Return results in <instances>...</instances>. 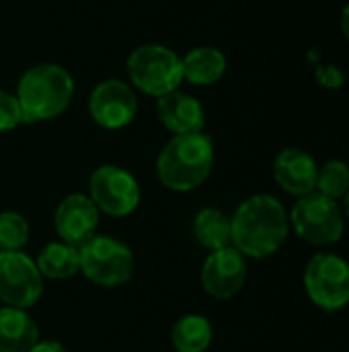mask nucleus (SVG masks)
I'll return each mask as SVG.
<instances>
[{"mask_svg":"<svg viewBox=\"0 0 349 352\" xmlns=\"http://www.w3.org/2000/svg\"><path fill=\"white\" fill-rule=\"evenodd\" d=\"M171 342L177 352H206L212 344V324L197 314L183 316L171 330Z\"/></svg>","mask_w":349,"mask_h":352,"instance_id":"nucleus-19","label":"nucleus"},{"mask_svg":"<svg viewBox=\"0 0 349 352\" xmlns=\"http://www.w3.org/2000/svg\"><path fill=\"white\" fill-rule=\"evenodd\" d=\"M183 78L197 87L216 85L226 72V56L218 47H193L181 58Z\"/></svg>","mask_w":349,"mask_h":352,"instance_id":"nucleus-16","label":"nucleus"},{"mask_svg":"<svg viewBox=\"0 0 349 352\" xmlns=\"http://www.w3.org/2000/svg\"><path fill=\"white\" fill-rule=\"evenodd\" d=\"M74 97V78L60 64H35L21 76L16 99L23 124L45 122L62 116Z\"/></svg>","mask_w":349,"mask_h":352,"instance_id":"nucleus-3","label":"nucleus"},{"mask_svg":"<svg viewBox=\"0 0 349 352\" xmlns=\"http://www.w3.org/2000/svg\"><path fill=\"white\" fill-rule=\"evenodd\" d=\"M29 241V223L19 212H0V252H21Z\"/></svg>","mask_w":349,"mask_h":352,"instance_id":"nucleus-21","label":"nucleus"},{"mask_svg":"<svg viewBox=\"0 0 349 352\" xmlns=\"http://www.w3.org/2000/svg\"><path fill=\"white\" fill-rule=\"evenodd\" d=\"M315 76H317V82L325 89H339L346 82L344 72L333 64H319L315 70Z\"/></svg>","mask_w":349,"mask_h":352,"instance_id":"nucleus-23","label":"nucleus"},{"mask_svg":"<svg viewBox=\"0 0 349 352\" xmlns=\"http://www.w3.org/2000/svg\"><path fill=\"white\" fill-rule=\"evenodd\" d=\"M304 289L317 307L344 309L349 303V264L335 254H315L304 268Z\"/></svg>","mask_w":349,"mask_h":352,"instance_id":"nucleus-7","label":"nucleus"},{"mask_svg":"<svg viewBox=\"0 0 349 352\" xmlns=\"http://www.w3.org/2000/svg\"><path fill=\"white\" fill-rule=\"evenodd\" d=\"M29 352H66V349L56 340H43V342H37Z\"/></svg>","mask_w":349,"mask_h":352,"instance_id":"nucleus-24","label":"nucleus"},{"mask_svg":"<svg viewBox=\"0 0 349 352\" xmlns=\"http://www.w3.org/2000/svg\"><path fill=\"white\" fill-rule=\"evenodd\" d=\"M193 237L210 252L232 245L230 219L218 208H204L193 219Z\"/></svg>","mask_w":349,"mask_h":352,"instance_id":"nucleus-17","label":"nucleus"},{"mask_svg":"<svg viewBox=\"0 0 349 352\" xmlns=\"http://www.w3.org/2000/svg\"><path fill=\"white\" fill-rule=\"evenodd\" d=\"M317 192L327 198H344L349 190V165L344 161H327L317 173Z\"/></svg>","mask_w":349,"mask_h":352,"instance_id":"nucleus-20","label":"nucleus"},{"mask_svg":"<svg viewBox=\"0 0 349 352\" xmlns=\"http://www.w3.org/2000/svg\"><path fill=\"white\" fill-rule=\"evenodd\" d=\"M290 223L300 239L313 245H333L344 237L346 219L337 200L323 196L321 192H311L300 196L292 206Z\"/></svg>","mask_w":349,"mask_h":352,"instance_id":"nucleus-5","label":"nucleus"},{"mask_svg":"<svg viewBox=\"0 0 349 352\" xmlns=\"http://www.w3.org/2000/svg\"><path fill=\"white\" fill-rule=\"evenodd\" d=\"M317 173H319V167L315 159L302 148H286L274 161L276 184L284 192L298 196V198L315 192Z\"/></svg>","mask_w":349,"mask_h":352,"instance_id":"nucleus-13","label":"nucleus"},{"mask_svg":"<svg viewBox=\"0 0 349 352\" xmlns=\"http://www.w3.org/2000/svg\"><path fill=\"white\" fill-rule=\"evenodd\" d=\"M39 342V328L25 309H0V352H29Z\"/></svg>","mask_w":349,"mask_h":352,"instance_id":"nucleus-15","label":"nucleus"},{"mask_svg":"<svg viewBox=\"0 0 349 352\" xmlns=\"http://www.w3.org/2000/svg\"><path fill=\"white\" fill-rule=\"evenodd\" d=\"M128 76L138 91L158 99L183 82L181 58L167 45L144 43L130 54Z\"/></svg>","mask_w":349,"mask_h":352,"instance_id":"nucleus-4","label":"nucleus"},{"mask_svg":"<svg viewBox=\"0 0 349 352\" xmlns=\"http://www.w3.org/2000/svg\"><path fill=\"white\" fill-rule=\"evenodd\" d=\"M37 268L41 276L51 280H66L80 272V252L64 241L47 243L37 256Z\"/></svg>","mask_w":349,"mask_h":352,"instance_id":"nucleus-18","label":"nucleus"},{"mask_svg":"<svg viewBox=\"0 0 349 352\" xmlns=\"http://www.w3.org/2000/svg\"><path fill=\"white\" fill-rule=\"evenodd\" d=\"M78 252L80 272L99 287H119L134 274V254L117 239L95 235Z\"/></svg>","mask_w":349,"mask_h":352,"instance_id":"nucleus-6","label":"nucleus"},{"mask_svg":"<svg viewBox=\"0 0 349 352\" xmlns=\"http://www.w3.org/2000/svg\"><path fill=\"white\" fill-rule=\"evenodd\" d=\"M230 225L232 248L253 260L274 256L284 245L290 231L284 204L269 194H257L245 200L232 214Z\"/></svg>","mask_w":349,"mask_h":352,"instance_id":"nucleus-1","label":"nucleus"},{"mask_svg":"<svg viewBox=\"0 0 349 352\" xmlns=\"http://www.w3.org/2000/svg\"><path fill=\"white\" fill-rule=\"evenodd\" d=\"M99 210L84 194L66 196L56 208V231L64 243L82 248L97 235Z\"/></svg>","mask_w":349,"mask_h":352,"instance_id":"nucleus-12","label":"nucleus"},{"mask_svg":"<svg viewBox=\"0 0 349 352\" xmlns=\"http://www.w3.org/2000/svg\"><path fill=\"white\" fill-rule=\"evenodd\" d=\"M214 167V144L204 132L173 136L156 159L160 184L173 192H191L200 188Z\"/></svg>","mask_w":349,"mask_h":352,"instance_id":"nucleus-2","label":"nucleus"},{"mask_svg":"<svg viewBox=\"0 0 349 352\" xmlns=\"http://www.w3.org/2000/svg\"><path fill=\"white\" fill-rule=\"evenodd\" d=\"M344 212H346V217L349 219V190L348 194L344 196Z\"/></svg>","mask_w":349,"mask_h":352,"instance_id":"nucleus-26","label":"nucleus"},{"mask_svg":"<svg viewBox=\"0 0 349 352\" xmlns=\"http://www.w3.org/2000/svg\"><path fill=\"white\" fill-rule=\"evenodd\" d=\"M43 293V276L27 254L0 252V301L6 307L29 309Z\"/></svg>","mask_w":349,"mask_h":352,"instance_id":"nucleus-9","label":"nucleus"},{"mask_svg":"<svg viewBox=\"0 0 349 352\" xmlns=\"http://www.w3.org/2000/svg\"><path fill=\"white\" fill-rule=\"evenodd\" d=\"M247 280V258L232 245L212 252L202 268V285L214 299H232Z\"/></svg>","mask_w":349,"mask_h":352,"instance_id":"nucleus-11","label":"nucleus"},{"mask_svg":"<svg viewBox=\"0 0 349 352\" xmlns=\"http://www.w3.org/2000/svg\"><path fill=\"white\" fill-rule=\"evenodd\" d=\"M23 124V111L16 95L0 91V132H10Z\"/></svg>","mask_w":349,"mask_h":352,"instance_id":"nucleus-22","label":"nucleus"},{"mask_svg":"<svg viewBox=\"0 0 349 352\" xmlns=\"http://www.w3.org/2000/svg\"><path fill=\"white\" fill-rule=\"evenodd\" d=\"M88 198L97 210L109 217H128L140 204V186L136 177L117 165H101L95 169L88 182Z\"/></svg>","mask_w":349,"mask_h":352,"instance_id":"nucleus-8","label":"nucleus"},{"mask_svg":"<svg viewBox=\"0 0 349 352\" xmlns=\"http://www.w3.org/2000/svg\"><path fill=\"white\" fill-rule=\"evenodd\" d=\"M339 27H341V33L346 35V39L349 41V2L344 6L341 10V16H339Z\"/></svg>","mask_w":349,"mask_h":352,"instance_id":"nucleus-25","label":"nucleus"},{"mask_svg":"<svg viewBox=\"0 0 349 352\" xmlns=\"http://www.w3.org/2000/svg\"><path fill=\"white\" fill-rule=\"evenodd\" d=\"M156 113H158L160 124L167 130H171L175 136L202 132L206 126V113H204L202 103L195 97L179 89L158 97Z\"/></svg>","mask_w":349,"mask_h":352,"instance_id":"nucleus-14","label":"nucleus"},{"mask_svg":"<svg viewBox=\"0 0 349 352\" xmlns=\"http://www.w3.org/2000/svg\"><path fill=\"white\" fill-rule=\"evenodd\" d=\"M88 111L95 124L105 130H121L134 122L138 99L134 89L117 78L99 82L88 97Z\"/></svg>","mask_w":349,"mask_h":352,"instance_id":"nucleus-10","label":"nucleus"}]
</instances>
